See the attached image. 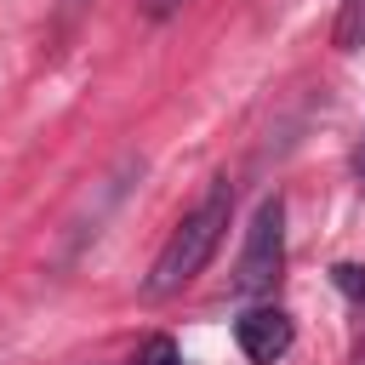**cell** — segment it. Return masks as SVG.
I'll list each match as a JSON object with an SVG mask.
<instances>
[{"mask_svg":"<svg viewBox=\"0 0 365 365\" xmlns=\"http://www.w3.org/2000/svg\"><path fill=\"white\" fill-rule=\"evenodd\" d=\"M331 46L336 51H359L365 46V0H342L336 29H331Z\"/></svg>","mask_w":365,"mask_h":365,"instance_id":"obj_4","label":"cell"},{"mask_svg":"<svg viewBox=\"0 0 365 365\" xmlns=\"http://www.w3.org/2000/svg\"><path fill=\"white\" fill-rule=\"evenodd\" d=\"M137 365H182V354H177L171 336H148V348L137 354Z\"/></svg>","mask_w":365,"mask_h":365,"instance_id":"obj_5","label":"cell"},{"mask_svg":"<svg viewBox=\"0 0 365 365\" xmlns=\"http://www.w3.org/2000/svg\"><path fill=\"white\" fill-rule=\"evenodd\" d=\"M228 217H234V188H228V177H217V182L194 200V211H182V222L171 228V240L160 245L143 291H148V297L182 291V285L217 257V245H222V234H228Z\"/></svg>","mask_w":365,"mask_h":365,"instance_id":"obj_1","label":"cell"},{"mask_svg":"<svg viewBox=\"0 0 365 365\" xmlns=\"http://www.w3.org/2000/svg\"><path fill=\"white\" fill-rule=\"evenodd\" d=\"M234 342H240V354L251 359V365H274V359H285L291 354V342H297V325H291V314L285 308H245L240 319H234Z\"/></svg>","mask_w":365,"mask_h":365,"instance_id":"obj_3","label":"cell"},{"mask_svg":"<svg viewBox=\"0 0 365 365\" xmlns=\"http://www.w3.org/2000/svg\"><path fill=\"white\" fill-rule=\"evenodd\" d=\"M331 279H336V291H342V297H354V302H365V268H354V262H342V268H331Z\"/></svg>","mask_w":365,"mask_h":365,"instance_id":"obj_6","label":"cell"},{"mask_svg":"<svg viewBox=\"0 0 365 365\" xmlns=\"http://www.w3.org/2000/svg\"><path fill=\"white\" fill-rule=\"evenodd\" d=\"M177 11H182V0H143V17H154V23H165Z\"/></svg>","mask_w":365,"mask_h":365,"instance_id":"obj_7","label":"cell"},{"mask_svg":"<svg viewBox=\"0 0 365 365\" xmlns=\"http://www.w3.org/2000/svg\"><path fill=\"white\" fill-rule=\"evenodd\" d=\"M348 365H365V331H359V342H354V354H348Z\"/></svg>","mask_w":365,"mask_h":365,"instance_id":"obj_8","label":"cell"},{"mask_svg":"<svg viewBox=\"0 0 365 365\" xmlns=\"http://www.w3.org/2000/svg\"><path fill=\"white\" fill-rule=\"evenodd\" d=\"M359 177H365V143H359Z\"/></svg>","mask_w":365,"mask_h":365,"instance_id":"obj_9","label":"cell"},{"mask_svg":"<svg viewBox=\"0 0 365 365\" xmlns=\"http://www.w3.org/2000/svg\"><path fill=\"white\" fill-rule=\"evenodd\" d=\"M285 274V200H262L251 228H245V251H240V268H234V291L240 297H268Z\"/></svg>","mask_w":365,"mask_h":365,"instance_id":"obj_2","label":"cell"}]
</instances>
